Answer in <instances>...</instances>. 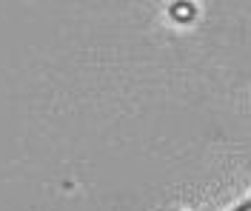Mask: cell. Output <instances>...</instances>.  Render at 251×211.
<instances>
[{
  "label": "cell",
  "instance_id": "cell-1",
  "mask_svg": "<svg viewBox=\"0 0 251 211\" xmlns=\"http://www.w3.org/2000/svg\"><path fill=\"white\" fill-rule=\"evenodd\" d=\"M234 211H249V200H243V203H240V206H237Z\"/></svg>",
  "mask_w": 251,
  "mask_h": 211
}]
</instances>
